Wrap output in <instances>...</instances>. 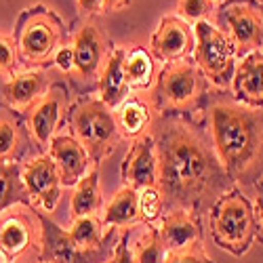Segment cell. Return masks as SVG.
Here are the masks:
<instances>
[{"label":"cell","mask_w":263,"mask_h":263,"mask_svg":"<svg viewBox=\"0 0 263 263\" xmlns=\"http://www.w3.org/2000/svg\"><path fill=\"white\" fill-rule=\"evenodd\" d=\"M164 263H213V259L204 253L202 242H196L181 251H168Z\"/></svg>","instance_id":"cell-32"},{"label":"cell","mask_w":263,"mask_h":263,"mask_svg":"<svg viewBox=\"0 0 263 263\" xmlns=\"http://www.w3.org/2000/svg\"><path fill=\"white\" fill-rule=\"evenodd\" d=\"M49 80L42 70H21L13 78H9L3 86L5 103L15 109V112L24 114L26 109L49 91Z\"/></svg>","instance_id":"cell-21"},{"label":"cell","mask_w":263,"mask_h":263,"mask_svg":"<svg viewBox=\"0 0 263 263\" xmlns=\"http://www.w3.org/2000/svg\"><path fill=\"white\" fill-rule=\"evenodd\" d=\"M217 5L213 0H179L177 3V17L187 21L190 26L198 21H213L215 24Z\"/></svg>","instance_id":"cell-30"},{"label":"cell","mask_w":263,"mask_h":263,"mask_svg":"<svg viewBox=\"0 0 263 263\" xmlns=\"http://www.w3.org/2000/svg\"><path fill=\"white\" fill-rule=\"evenodd\" d=\"M209 137L232 181H257L263 171V109L234 99L209 105Z\"/></svg>","instance_id":"cell-2"},{"label":"cell","mask_w":263,"mask_h":263,"mask_svg":"<svg viewBox=\"0 0 263 263\" xmlns=\"http://www.w3.org/2000/svg\"><path fill=\"white\" fill-rule=\"evenodd\" d=\"M42 223L30 204H15L0 215V251L7 261H15L28 251L40 255Z\"/></svg>","instance_id":"cell-11"},{"label":"cell","mask_w":263,"mask_h":263,"mask_svg":"<svg viewBox=\"0 0 263 263\" xmlns=\"http://www.w3.org/2000/svg\"><path fill=\"white\" fill-rule=\"evenodd\" d=\"M213 242L236 257H242L257 236L255 206L238 187H232L209 211Z\"/></svg>","instance_id":"cell-4"},{"label":"cell","mask_w":263,"mask_h":263,"mask_svg":"<svg viewBox=\"0 0 263 263\" xmlns=\"http://www.w3.org/2000/svg\"><path fill=\"white\" fill-rule=\"evenodd\" d=\"M164 215V198L158 185L139 190V223L154 226Z\"/></svg>","instance_id":"cell-29"},{"label":"cell","mask_w":263,"mask_h":263,"mask_svg":"<svg viewBox=\"0 0 263 263\" xmlns=\"http://www.w3.org/2000/svg\"><path fill=\"white\" fill-rule=\"evenodd\" d=\"M103 228L105 226L97 213V215H86V217L72 219V226L68 232L74 238V242L80 245L82 249H97L107 238V230H103Z\"/></svg>","instance_id":"cell-27"},{"label":"cell","mask_w":263,"mask_h":263,"mask_svg":"<svg viewBox=\"0 0 263 263\" xmlns=\"http://www.w3.org/2000/svg\"><path fill=\"white\" fill-rule=\"evenodd\" d=\"M124 53L126 49L122 47H112L109 55L103 63V68L97 78V97L109 107L116 109L128 95H130V86L124 76Z\"/></svg>","instance_id":"cell-20"},{"label":"cell","mask_w":263,"mask_h":263,"mask_svg":"<svg viewBox=\"0 0 263 263\" xmlns=\"http://www.w3.org/2000/svg\"><path fill=\"white\" fill-rule=\"evenodd\" d=\"M213 3H215V5H223V3H226V0H213Z\"/></svg>","instance_id":"cell-39"},{"label":"cell","mask_w":263,"mask_h":263,"mask_svg":"<svg viewBox=\"0 0 263 263\" xmlns=\"http://www.w3.org/2000/svg\"><path fill=\"white\" fill-rule=\"evenodd\" d=\"M196 49L194 61L204 74V78L217 89H228L236 70V49L230 36L213 21L194 24Z\"/></svg>","instance_id":"cell-8"},{"label":"cell","mask_w":263,"mask_h":263,"mask_svg":"<svg viewBox=\"0 0 263 263\" xmlns=\"http://www.w3.org/2000/svg\"><path fill=\"white\" fill-rule=\"evenodd\" d=\"M160 238L166 251H181L196 242H202V221L200 217L185 209H171L160 217Z\"/></svg>","instance_id":"cell-19"},{"label":"cell","mask_w":263,"mask_h":263,"mask_svg":"<svg viewBox=\"0 0 263 263\" xmlns=\"http://www.w3.org/2000/svg\"><path fill=\"white\" fill-rule=\"evenodd\" d=\"M38 217L42 223V247L38 255L40 263H107L124 232L118 228H107V238L101 247L82 249L74 242L68 230L53 221L51 215L38 211Z\"/></svg>","instance_id":"cell-7"},{"label":"cell","mask_w":263,"mask_h":263,"mask_svg":"<svg viewBox=\"0 0 263 263\" xmlns=\"http://www.w3.org/2000/svg\"><path fill=\"white\" fill-rule=\"evenodd\" d=\"M103 206V196H101V177H99V164H93L91 171L84 175L74 185L72 198H70V217H86V215H97Z\"/></svg>","instance_id":"cell-24"},{"label":"cell","mask_w":263,"mask_h":263,"mask_svg":"<svg viewBox=\"0 0 263 263\" xmlns=\"http://www.w3.org/2000/svg\"><path fill=\"white\" fill-rule=\"evenodd\" d=\"M19 61L28 70H42L53 63L57 51L65 45V26L47 5H36L19 15L15 34Z\"/></svg>","instance_id":"cell-3"},{"label":"cell","mask_w":263,"mask_h":263,"mask_svg":"<svg viewBox=\"0 0 263 263\" xmlns=\"http://www.w3.org/2000/svg\"><path fill=\"white\" fill-rule=\"evenodd\" d=\"M259 3H263V0H259Z\"/></svg>","instance_id":"cell-40"},{"label":"cell","mask_w":263,"mask_h":263,"mask_svg":"<svg viewBox=\"0 0 263 263\" xmlns=\"http://www.w3.org/2000/svg\"><path fill=\"white\" fill-rule=\"evenodd\" d=\"M24 147V128L15 109L0 103V162H17Z\"/></svg>","instance_id":"cell-25"},{"label":"cell","mask_w":263,"mask_h":263,"mask_svg":"<svg viewBox=\"0 0 263 263\" xmlns=\"http://www.w3.org/2000/svg\"><path fill=\"white\" fill-rule=\"evenodd\" d=\"M76 7H78V15L82 19L103 15V0H76Z\"/></svg>","instance_id":"cell-35"},{"label":"cell","mask_w":263,"mask_h":263,"mask_svg":"<svg viewBox=\"0 0 263 263\" xmlns=\"http://www.w3.org/2000/svg\"><path fill=\"white\" fill-rule=\"evenodd\" d=\"M65 114H70V93L63 82H51L49 91L24 112L26 130L40 154L49 149V143L63 124Z\"/></svg>","instance_id":"cell-10"},{"label":"cell","mask_w":263,"mask_h":263,"mask_svg":"<svg viewBox=\"0 0 263 263\" xmlns=\"http://www.w3.org/2000/svg\"><path fill=\"white\" fill-rule=\"evenodd\" d=\"M53 65H55L59 72L68 74V76L74 74V51H72V42H65V45L57 51V55L53 59Z\"/></svg>","instance_id":"cell-33"},{"label":"cell","mask_w":263,"mask_h":263,"mask_svg":"<svg viewBox=\"0 0 263 263\" xmlns=\"http://www.w3.org/2000/svg\"><path fill=\"white\" fill-rule=\"evenodd\" d=\"M255 215H257V236L263 242V179L257 185V198H255Z\"/></svg>","instance_id":"cell-36"},{"label":"cell","mask_w":263,"mask_h":263,"mask_svg":"<svg viewBox=\"0 0 263 263\" xmlns=\"http://www.w3.org/2000/svg\"><path fill=\"white\" fill-rule=\"evenodd\" d=\"M47 154L53 158V162L59 168L63 187L78 185V181L95 164L89 156V152L82 147V143L72 133H57L49 143Z\"/></svg>","instance_id":"cell-16"},{"label":"cell","mask_w":263,"mask_h":263,"mask_svg":"<svg viewBox=\"0 0 263 263\" xmlns=\"http://www.w3.org/2000/svg\"><path fill=\"white\" fill-rule=\"evenodd\" d=\"M107 40L99 26H95L93 21L84 19L82 24L74 30L72 36V51H74V74L72 78L80 84H95L99 72L103 68V63L109 55Z\"/></svg>","instance_id":"cell-13"},{"label":"cell","mask_w":263,"mask_h":263,"mask_svg":"<svg viewBox=\"0 0 263 263\" xmlns=\"http://www.w3.org/2000/svg\"><path fill=\"white\" fill-rule=\"evenodd\" d=\"M9 263H11V261H9Z\"/></svg>","instance_id":"cell-41"},{"label":"cell","mask_w":263,"mask_h":263,"mask_svg":"<svg viewBox=\"0 0 263 263\" xmlns=\"http://www.w3.org/2000/svg\"><path fill=\"white\" fill-rule=\"evenodd\" d=\"M147 49L164 63L175 59H190L196 49L194 26H190L177 15H164L158 21L156 30L152 32Z\"/></svg>","instance_id":"cell-14"},{"label":"cell","mask_w":263,"mask_h":263,"mask_svg":"<svg viewBox=\"0 0 263 263\" xmlns=\"http://www.w3.org/2000/svg\"><path fill=\"white\" fill-rule=\"evenodd\" d=\"M0 263H7V257L3 255V251H0Z\"/></svg>","instance_id":"cell-38"},{"label":"cell","mask_w":263,"mask_h":263,"mask_svg":"<svg viewBox=\"0 0 263 263\" xmlns=\"http://www.w3.org/2000/svg\"><path fill=\"white\" fill-rule=\"evenodd\" d=\"M107 263H135L133 251H130V242H128V232H122L120 242L116 245V251Z\"/></svg>","instance_id":"cell-34"},{"label":"cell","mask_w":263,"mask_h":263,"mask_svg":"<svg viewBox=\"0 0 263 263\" xmlns=\"http://www.w3.org/2000/svg\"><path fill=\"white\" fill-rule=\"evenodd\" d=\"M221 30L230 36L236 57L263 51V3L259 0H226L219 5Z\"/></svg>","instance_id":"cell-9"},{"label":"cell","mask_w":263,"mask_h":263,"mask_svg":"<svg viewBox=\"0 0 263 263\" xmlns=\"http://www.w3.org/2000/svg\"><path fill=\"white\" fill-rule=\"evenodd\" d=\"M133 0H103V13H116L130 7Z\"/></svg>","instance_id":"cell-37"},{"label":"cell","mask_w":263,"mask_h":263,"mask_svg":"<svg viewBox=\"0 0 263 263\" xmlns=\"http://www.w3.org/2000/svg\"><path fill=\"white\" fill-rule=\"evenodd\" d=\"M70 130L89 152L95 164L105 160L120 143L114 109H109L99 97H82L70 107Z\"/></svg>","instance_id":"cell-6"},{"label":"cell","mask_w":263,"mask_h":263,"mask_svg":"<svg viewBox=\"0 0 263 263\" xmlns=\"http://www.w3.org/2000/svg\"><path fill=\"white\" fill-rule=\"evenodd\" d=\"M154 103L149 93H130L116 109L114 118L122 139L137 141L143 135H149L154 128Z\"/></svg>","instance_id":"cell-17"},{"label":"cell","mask_w":263,"mask_h":263,"mask_svg":"<svg viewBox=\"0 0 263 263\" xmlns=\"http://www.w3.org/2000/svg\"><path fill=\"white\" fill-rule=\"evenodd\" d=\"M206 91V78L194 59L166 61L156 82L152 86L149 97L154 109L160 114H187L198 107Z\"/></svg>","instance_id":"cell-5"},{"label":"cell","mask_w":263,"mask_h":263,"mask_svg":"<svg viewBox=\"0 0 263 263\" xmlns=\"http://www.w3.org/2000/svg\"><path fill=\"white\" fill-rule=\"evenodd\" d=\"M156 57L152 55L147 47L133 45L124 53V76L130 91H152V86L158 76Z\"/></svg>","instance_id":"cell-22"},{"label":"cell","mask_w":263,"mask_h":263,"mask_svg":"<svg viewBox=\"0 0 263 263\" xmlns=\"http://www.w3.org/2000/svg\"><path fill=\"white\" fill-rule=\"evenodd\" d=\"M230 89L234 101L263 109V51L249 53L236 63Z\"/></svg>","instance_id":"cell-18"},{"label":"cell","mask_w":263,"mask_h":263,"mask_svg":"<svg viewBox=\"0 0 263 263\" xmlns=\"http://www.w3.org/2000/svg\"><path fill=\"white\" fill-rule=\"evenodd\" d=\"M17 65H19V51L15 38L0 32V76L13 78L19 72Z\"/></svg>","instance_id":"cell-31"},{"label":"cell","mask_w":263,"mask_h":263,"mask_svg":"<svg viewBox=\"0 0 263 263\" xmlns=\"http://www.w3.org/2000/svg\"><path fill=\"white\" fill-rule=\"evenodd\" d=\"M101 221L105 228H130L139 223V192L135 187L122 185L103 209Z\"/></svg>","instance_id":"cell-23"},{"label":"cell","mask_w":263,"mask_h":263,"mask_svg":"<svg viewBox=\"0 0 263 263\" xmlns=\"http://www.w3.org/2000/svg\"><path fill=\"white\" fill-rule=\"evenodd\" d=\"M158 152V187L164 198V213L185 209L202 217L234 187V181L202 130L183 118L166 116L154 128Z\"/></svg>","instance_id":"cell-1"},{"label":"cell","mask_w":263,"mask_h":263,"mask_svg":"<svg viewBox=\"0 0 263 263\" xmlns=\"http://www.w3.org/2000/svg\"><path fill=\"white\" fill-rule=\"evenodd\" d=\"M133 145L128 147L126 156L120 166L122 185L135 187L137 192L143 187L158 185V152H156V139L154 135H143L137 141H130Z\"/></svg>","instance_id":"cell-15"},{"label":"cell","mask_w":263,"mask_h":263,"mask_svg":"<svg viewBox=\"0 0 263 263\" xmlns=\"http://www.w3.org/2000/svg\"><path fill=\"white\" fill-rule=\"evenodd\" d=\"M21 179H24L30 206L40 213H55L61 200V175L53 158L47 154H38L21 166Z\"/></svg>","instance_id":"cell-12"},{"label":"cell","mask_w":263,"mask_h":263,"mask_svg":"<svg viewBox=\"0 0 263 263\" xmlns=\"http://www.w3.org/2000/svg\"><path fill=\"white\" fill-rule=\"evenodd\" d=\"M130 251H133L135 263H164L168 253L156 226H145V232L135 238Z\"/></svg>","instance_id":"cell-28"},{"label":"cell","mask_w":263,"mask_h":263,"mask_svg":"<svg viewBox=\"0 0 263 263\" xmlns=\"http://www.w3.org/2000/svg\"><path fill=\"white\" fill-rule=\"evenodd\" d=\"M15 204H30L24 179H21V164L0 162V215Z\"/></svg>","instance_id":"cell-26"}]
</instances>
